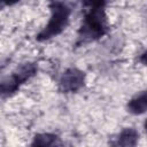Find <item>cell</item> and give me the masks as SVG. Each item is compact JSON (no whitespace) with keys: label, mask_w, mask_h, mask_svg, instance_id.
Wrapping results in <instances>:
<instances>
[{"label":"cell","mask_w":147,"mask_h":147,"mask_svg":"<svg viewBox=\"0 0 147 147\" xmlns=\"http://www.w3.org/2000/svg\"><path fill=\"white\" fill-rule=\"evenodd\" d=\"M51 17L46 26L37 34L38 41H45L59 36L68 25L71 9L61 0H51L49 2Z\"/></svg>","instance_id":"cell-2"},{"label":"cell","mask_w":147,"mask_h":147,"mask_svg":"<svg viewBox=\"0 0 147 147\" xmlns=\"http://www.w3.org/2000/svg\"><path fill=\"white\" fill-rule=\"evenodd\" d=\"M108 29L107 17L103 8L88 9L86 13L83 24L78 31L77 44H86L98 40L106 34Z\"/></svg>","instance_id":"cell-1"},{"label":"cell","mask_w":147,"mask_h":147,"mask_svg":"<svg viewBox=\"0 0 147 147\" xmlns=\"http://www.w3.org/2000/svg\"><path fill=\"white\" fill-rule=\"evenodd\" d=\"M2 1V5L5 6H13L15 3H17L20 0H1Z\"/></svg>","instance_id":"cell-10"},{"label":"cell","mask_w":147,"mask_h":147,"mask_svg":"<svg viewBox=\"0 0 147 147\" xmlns=\"http://www.w3.org/2000/svg\"><path fill=\"white\" fill-rule=\"evenodd\" d=\"M106 3H107V0H84V5L88 7V9L103 8Z\"/></svg>","instance_id":"cell-8"},{"label":"cell","mask_w":147,"mask_h":147,"mask_svg":"<svg viewBox=\"0 0 147 147\" xmlns=\"http://www.w3.org/2000/svg\"><path fill=\"white\" fill-rule=\"evenodd\" d=\"M38 71V67L33 62H26L21 64L10 77H7L1 83V94L2 96L13 95L21 85H23L26 80L33 77Z\"/></svg>","instance_id":"cell-3"},{"label":"cell","mask_w":147,"mask_h":147,"mask_svg":"<svg viewBox=\"0 0 147 147\" xmlns=\"http://www.w3.org/2000/svg\"><path fill=\"white\" fill-rule=\"evenodd\" d=\"M139 61H140V63H141V64H144L145 67H147V49H146V51L140 55Z\"/></svg>","instance_id":"cell-9"},{"label":"cell","mask_w":147,"mask_h":147,"mask_svg":"<svg viewBox=\"0 0 147 147\" xmlns=\"http://www.w3.org/2000/svg\"><path fill=\"white\" fill-rule=\"evenodd\" d=\"M127 111L133 115H142L147 111V90L137 94L129 101Z\"/></svg>","instance_id":"cell-6"},{"label":"cell","mask_w":147,"mask_h":147,"mask_svg":"<svg viewBox=\"0 0 147 147\" xmlns=\"http://www.w3.org/2000/svg\"><path fill=\"white\" fill-rule=\"evenodd\" d=\"M138 140H139L138 131L136 129H133V127H125V129H123L121 131V133L116 138V141L114 142V145L124 146V147L136 146L138 144Z\"/></svg>","instance_id":"cell-5"},{"label":"cell","mask_w":147,"mask_h":147,"mask_svg":"<svg viewBox=\"0 0 147 147\" xmlns=\"http://www.w3.org/2000/svg\"><path fill=\"white\" fill-rule=\"evenodd\" d=\"M85 72L78 68L67 69L59 80V90L62 93H75L85 85Z\"/></svg>","instance_id":"cell-4"},{"label":"cell","mask_w":147,"mask_h":147,"mask_svg":"<svg viewBox=\"0 0 147 147\" xmlns=\"http://www.w3.org/2000/svg\"><path fill=\"white\" fill-rule=\"evenodd\" d=\"M144 129H145V131H146V133H147V119H146L145 123H144Z\"/></svg>","instance_id":"cell-11"},{"label":"cell","mask_w":147,"mask_h":147,"mask_svg":"<svg viewBox=\"0 0 147 147\" xmlns=\"http://www.w3.org/2000/svg\"><path fill=\"white\" fill-rule=\"evenodd\" d=\"M32 146H41V147H46V146H57L61 145L60 138L55 134L52 133H38L33 137L32 140Z\"/></svg>","instance_id":"cell-7"}]
</instances>
